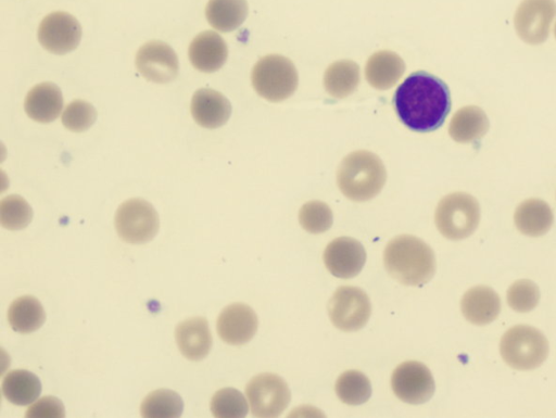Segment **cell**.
<instances>
[{
  "label": "cell",
  "mask_w": 556,
  "mask_h": 418,
  "mask_svg": "<svg viewBox=\"0 0 556 418\" xmlns=\"http://www.w3.org/2000/svg\"><path fill=\"white\" fill-rule=\"evenodd\" d=\"M394 105L407 128L417 133H429L445 123L451 110L450 91L437 76L419 71L398 87Z\"/></svg>",
  "instance_id": "cell-1"
},
{
  "label": "cell",
  "mask_w": 556,
  "mask_h": 418,
  "mask_svg": "<svg viewBox=\"0 0 556 418\" xmlns=\"http://www.w3.org/2000/svg\"><path fill=\"white\" fill-rule=\"evenodd\" d=\"M388 274L402 285L421 286L432 281L436 273V257L424 240L401 235L388 243L384 252Z\"/></svg>",
  "instance_id": "cell-2"
},
{
  "label": "cell",
  "mask_w": 556,
  "mask_h": 418,
  "mask_svg": "<svg viewBox=\"0 0 556 418\" xmlns=\"http://www.w3.org/2000/svg\"><path fill=\"white\" fill-rule=\"evenodd\" d=\"M386 180L387 172L381 158L365 150L352 152L337 171L340 192L357 202L375 198L382 192Z\"/></svg>",
  "instance_id": "cell-3"
},
{
  "label": "cell",
  "mask_w": 556,
  "mask_h": 418,
  "mask_svg": "<svg viewBox=\"0 0 556 418\" xmlns=\"http://www.w3.org/2000/svg\"><path fill=\"white\" fill-rule=\"evenodd\" d=\"M502 359L518 371H532L546 362L549 342L539 329L518 325L510 329L501 339Z\"/></svg>",
  "instance_id": "cell-4"
},
{
  "label": "cell",
  "mask_w": 556,
  "mask_h": 418,
  "mask_svg": "<svg viewBox=\"0 0 556 418\" xmlns=\"http://www.w3.org/2000/svg\"><path fill=\"white\" fill-rule=\"evenodd\" d=\"M251 81L262 98L280 103L295 94L299 76L294 63L288 58L270 55L257 62Z\"/></svg>",
  "instance_id": "cell-5"
},
{
  "label": "cell",
  "mask_w": 556,
  "mask_h": 418,
  "mask_svg": "<svg viewBox=\"0 0 556 418\" xmlns=\"http://www.w3.org/2000/svg\"><path fill=\"white\" fill-rule=\"evenodd\" d=\"M435 222L441 235L450 240L470 237L480 222L478 201L469 194L448 195L439 202Z\"/></svg>",
  "instance_id": "cell-6"
},
{
  "label": "cell",
  "mask_w": 556,
  "mask_h": 418,
  "mask_svg": "<svg viewBox=\"0 0 556 418\" xmlns=\"http://www.w3.org/2000/svg\"><path fill=\"white\" fill-rule=\"evenodd\" d=\"M160 227L159 215L144 199H130L116 214V228L121 239L131 245H144L153 240Z\"/></svg>",
  "instance_id": "cell-7"
},
{
  "label": "cell",
  "mask_w": 556,
  "mask_h": 418,
  "mask_svg": "<svg viewBox=\"0 0 556 418\" xmlns=\"http://www.w3.org/2000/svg\"><path fill=\"white\" fill-rule=\"evenodd\" d=\"M371 313L370 298L358 287H340L328 302V315L334 326L343 332L360 331L368 324Z\"/></svg>",
  "instance_id": "cell-8"
},
{
  "label": "cell",
  "mask_w": 556,
  "mask_h": 418,
  "mask_svg": "<svg viewBox=\"0 0 556 418\" xmlns=\"http://www.w3.org/2000/svg\"><path fill=\"white\" fill-rule=\"evenodd\" d=\"M246 395L251 413L256 417H278L288 408L292 400L285 379L271 373L252 378L247 385Z\"/></svg>",
  "instance_id": "cell-9"
},
{
  "label": "cell",
  "mask_w": 556,
  "mask_h": 418,
  "mask_svg": "<svg viewBox=\"0 0 556 418\" xmlns=\"http://www.w3.org/2000/svg\"><path fill=\"white\" fill-rule=\"evenodd\" d=\"M391 387L403 402L419 405L431 400L435 394V379L428 367L417 361L404 362L391 377Z\"/></svg>",
  "instance_id": "cell-10"
},
{
  "label": "cell",
  "mask_w": 556,
  "mask_h": 418,
  "mask_svg": "<svg viewBox=\"0 0 556 418\" xmlns=\"http://www.w3.org/2000/svg\"><path fill=\"white\" fill-rule=\"evenodd\" d=\"M555 16V0H523L514 18L516 32L528 44L546 42Z\"/></svg>",
  "instance_id": "cell-11"
},
{
  "label": "cell",
  "mask_w": 556,
  "mask_h": 418,
  "mask_svg": "<svg viewBox=\"0 0 556 418\" xmlns=\"http://www.w3.org/2000/svg\"><path fill=\"white\" fill-rule=\"evenodd\" d=\"M82 40L80 22L67 12H53L41 23L39 41L47 52L66 55L77 49Z\"/></svg>",
  "instance_id": "cell-12"
},
{
  "label": "cell",
  "mask_w": 556,
  "mask_h": 418,
  "mask_svg": "<svg viewBox=\"0 0 556 418\" xmlns=\"http://www.w3.org/2000/svg\"><path fill=\"white\" fill-rule=\"evenodd\" d=\"M136 68L147 81L167 84L178 78L180 62L171 46L154 41L138 50Z\"/></svg>",
  "instance_id": "cell-13"
},
{
  "label": "cell",
  "mask_w": 556,
  "mask_h": 418,
  "mask_svg": "<svg viewBox=\"0 0 556 418\" xmlns=\"http://www.w3.org/2000/svg\"><path fill=\"white\" fill-rule=\"evenodd\" d=\"M366 262V251L357 239L340 237L324 251L326 269L337 278L349 280L358 276Z\"/></svg>",
  "instance_id": "cell-14"
},
{
  "label": "cell",
  "mask_w": 556,
  "mask_h": 418,
  "mask_svg": "<svg viewBox=\"0 0 556 418\" xmlns=\"http://www.w3.org/2000/svg\"><path fill=\"white\" fill-rule=\"evenodd\" d=\"M258 316L247 304L234 303L226 307L218 319V334L231 346H243L257 334Z\"/></svg>",
  "instance_id": "cell-15"
},
{
  "label": "cell",
  "mask_w": 556,
  "mask_h": 418,
  "mask_svg": "<svg viewBox=\"0 0 556 418\" xmlns=\"http://www.w3.org/2000/svg\"><path fill=\"white\" fill-rule=\"evenodd\" d=\"M175 338L183 357L195 362L206 359L213 345L205 318H193L180 323L175 329Z\"/></svg>",
  "instance_id": "cell-16"
},
{
  "label": "cell",
  "mask_w": 556,
  "mask_h": 418,
  "mask_svg": "<svg viewBox=\"0 0 556 418\" xmlns=\"http://www.w3.org/2000/svg\"><path fill=\"white\" fill-rule=\"evenodd\" d=\"M194 120L205 129H219L230 120L232 105L230 100L219 92L202 88L192 100Z\"/></svg>",
  "instance_id": "cell-17"
},
{
  "label": "cell",
  "mask_w": 556,
  "mask_h": 418,
  "mask_svg": "<svg viewBox=\"0 0 556 418\" xmlns=\"http://www.w3.org/2000/svg\"><path fill=\"white\" fill-rule=\"evenodd\" d=\"M188 55L196 70L213 73L225 65L229 48L218 33L207 31L195 37L189 46Z\"/></svg>",
  "instance_id": "cell-18"
},
{
  "label": "cell",
  "mask_w": 556,
  "mask_h": 418,
  "mask_svg": "<svg viewBox=\"0 0 556 418\" xmlns=\"http://www.w3.org/2000/svg\"><path fill=\"white\" fill-rule=\"evenodd\" d=\"M464 318L470 323L484 326L494 322L501 311V300L494 289L476 286L464 295L461 302Z\"/></svg>",
  "instance_id": "cell-19"
},
{
  "label": "cell",
  "mask_w": 556,
  "mask_h": 418,
  "mask_svg": "<svg viewBox=\"0 0 556 418\" xmlns=\"http://www.w3.org/2000/svg\"><path fill=\"white\" fill-rule=\"evenodd\" d=\"M62 108V93L60 88L53 83L36 85L25 98V112L36 122H54L60 116Z\"/></svg>",
  "instance_id": "cell-20"
},
{
  "label": "cell",
  "mask_w": 556,
  "mask_h": 418,
  "mask_svg": "<svg viewBox=\"0 0 556 418\" xmlns=\"http://www.w3.org/2000/svg\"><path fill=\"white\" fill-rule=\"evenodd\" d=\"M406 71V63L396 53L382 50L366 63V80L376 90L386 91L396 85Z\"/></svg>",
  "instance_id": "cell-21"
},
{
  "label": "cell",
  "mask_w": 556,
  "mask_h": 418,
  "mask_svg": "<svg viewBox=\"0 0 556 418\" xmlns=\"http://www.w3.org/2000/svg\"><path fill=\"white\" fill-rule=\"evenodd\" d=\"M517 230L529 237L547 234L554 222V215L547 204L541 199H528L517 207L514 214Z\"/></svg>",
  "instance_id": "cell-22"
},
{
  "label": "cell",
  "mask_w": 556,
  "mask_h": 418,
  "mask_svg": "<svg viewBox=\"0 0 556 418\" xmlns=\"http://www.w3.org/2000/svg\"><path fill=\"white\" fill-rule=\"evenodd\" d=\"M489 130V119L483 109L469 106L460 109L454 114L449 134L454 141L469 144L484 137Z\"/></svg>",
  "instance_id": "cell-23"
},
{
  "label": "cell",
  "mask_w": 556,
  "mask_h": 418,
  "mask_svg": "<svg viewBox=\"0 0 556 418\" xmlns=\"http://www.w3.org/2000/svg\"><path fill=\"white\" fill-rule=\"evenodd\" d=\"M4 397L12 404L27 407L42 394L41 379L27 370L9 372L3 379Z\"/></svg>",
  "instance_id": "cell-24"
},
{
  "label": "cell",
  "mask_w": 556,
  "mask_h": 418,
  "mask_svg": "<svg viewBox=\"0 0 556 418\" xmlns=\"http://www.w3.org/2000/svg\"><path fill=\"white\" fill-rule=\"evenodd\" d=\"M247 0H210L206 17L211 27L220 32H233L248 17Z\"/></svg>",
  "instance_id": "cell-25"
},
{
  "label": "cell",
  "mask_w": 556,
  "mask_h": 418,
  "mask_svg": "<svg viewBox=\"0 0 556 418\" xmlns=\"http://www.w3.org/2000/svg\"><path fill=\"white\" fill-rule=\"evenodd\" d=\"M46 313L40 300L31 296H23L11 303L8 311V322L15 332L31 334L44 325Z\"/></svg>",
  "instance_id": "cell-26"
},
{
  "label": "cell",
  "mask_w": 556,
  "mask_h": 418,
  "mask_svg": "<svg viewBox=\"0 0 556 418\" xmlns=\"http://www.w3.org/2000/svg\"><path fill=\"white\" fill-rule=\"evenodd\" d=\"M359 83L360 68L355 61H336L324 74L326 92L338 99L350 96L357 90Z\"/></svg>",
  "instance_id": "cell-27"
},
{
  "label": "cell",
  "mask_w": 556,
  "mask_h": 418,
  "mask_svg": "<svg viewBox=\"0 0 556 418\" xmlns=\"http://www.w3.org/2000/svg\"><path fill=\"white\" fill-rule=\"evenodd\" d=\"M184 411V402L178 392L170 389H159L145 398L141 414L146 418H176Z\"/></svg>",
  "instance_id": "cell-28"
},
{
  "label": "cell",
  "mask_w": 556,
  "mask_h": 418,
  "mask_svg": "<svg viewBox=\"0 0 556 418\" xmlns=\"http://www.w3.org/2000/svg\"><path fill=\"white\" fill-rule=\"evenodd\" d=\"M338 398L348 405H361L372 396L370 379L359 371H347L341 374L336 383Z\"/></svg>",
  "instance_id": "cell-29"
},
{
  "label": "cell",
  "mask_w": 556,
  "mask_h": 418,
  "mask_svg": "<svg viewBox=\"0 0 556 418\" xmlns=\"http://www.w3.org/2000/svg\"><path fill=\"white\" fill-rule=\"evenodd\" d=\"M32 220V207L21 196H8L0 202V223L6 230H24L31 224Z\"/></svg>",
  "instance_id": "cell-30"
},
{
  "label": "cell",
  "mask_w": 556,
  "mask_h": 418,
  "mask_svg": "<svg viewBox=\"0 0 556 418\" xmlns=\"http://www.w3.org/2000/svg\"><path fill=\"white\" fill-rule=\"evenodd\" d=\"M248 403L242 392L234 388H224L213 396L211 412L219 418H238L248 414Z\"/></svg>",
  "instance_id": "cell-31"
},
{
  "label": "cell",
  "mask_w": 556,
  "mask_h": 418,
  "mask_svg": "<svg viewBox=\"0 0 556 418\" xmlns=\"http://www.w3.org/2000/svg\"><path fill=\"white\" fill-rule=\"evenodd\" d=\"M299 222L303 230L311 234H322L333 226V211L322 201H310L300 209Z\"/></svg>",
  "instance_id": "cell-32"
},
{
  "label": "cell",
  "mask_w": 556,
  "mask_h": 418,
  "mask_svg": "<svg viewBox=\"0 0 556 418\" xmlns=\"http://www.w3.org/2000/svg\"><path fill=\"white\" fill-rule=\"evenodd\" d=\"M97 119V111L84 100H75L62 114V123L69 131L81 133L91 129Z\"/></svg>",
  "instance_id": "cell-33"
},
{
  "label": "cell",
  "mask_w": 556,
  "mask_h": 418,
  "mask_svg": "<svg viewBox=\"0 0 556 418\" xmlns=\"http://www.w3.org/2000/svg\"><path fill=\"white\" fill-rule=\"evenodd\" d=\"M508 303L511 309L520 313L533 311L540 301L537 284L528 280L515 282L508 290Z\"/></svg>",
  "instance_id": "cell-34"
},
{
  "label": "cell",
  "mask_w": 556,
  "mask_h": 418,
  "mask_svg": "<svg viewBox=\"0 0 556 418\" xmlns=\"http://www.w3.org/2000/svg\"><path fill=\"white\" fill-rule=\"evenodd\" d=\"M25 416L36 418H63L66 417V409L60 399L47 396L36 401L28 412L25 413Z\"/></svg>",
  "instance_id": "cell-35"
},
{
  "label": "cell",
  "mask_w": 556,
  "mask_h": 418,
  "mask_svg": "<svg viewBox=\"0 0 556 418\" xmlns=\"http://www.w3.org/2000/svg\"><path fill=\"white\" fill-rule=\"evenodd\" d=\"M554 33H555V37H556V25H555V30H554Z\"/></svg>",
  "instance_id": "cell-36"
}]
</instances>
